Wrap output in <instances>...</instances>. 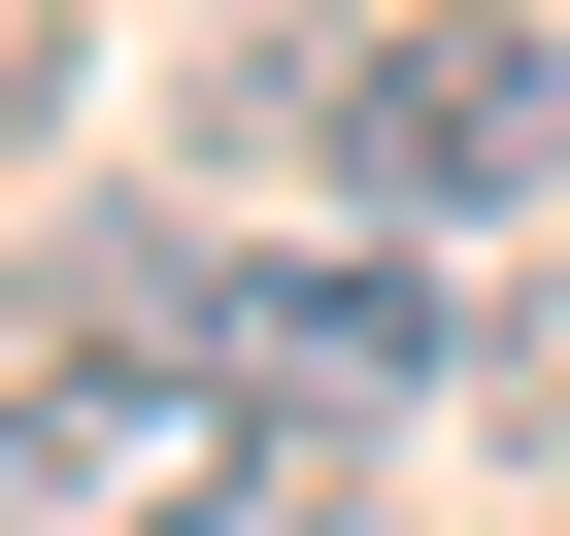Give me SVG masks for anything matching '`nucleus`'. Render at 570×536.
<instances>
[{
	"label": "nucleus",
	"instance_id": "obj_1",
	"mask_svg": "<svg viewBox=\"0 0 570 536\" xmlns=\"http://www.w3.org/2000/svg\"><path fill=\"white\" fill-rule=\"evenodd\" d=\"M0 536H268L235 336H0Z\"/></svg>",
	"mask_w": 570,
	"mask_h": 536
},
{
	"label": "nucleus",
	"instance_id": "obj_2",
	"mask_svg": "<svg viewBox=\"0 0 570 536\" xmlns=\"http://www.w3.org/2000/svg\"><path fill=\"white\" fill-rule=\"evenodd\" d=\"M370 235H570V34H503V0H436V34H370V135H336Z\"/></svg>",
	"mask_w": 570,
	"mask_h": 536
},
{
	"label": "nucleus",
	"instance_id": "obj_3",
	"mask_svg": "<svg viewBox=\"0 0 570 536\" xmlns=\"http://www.w3.org/2000/svg\"><path fill=\"white\" fill-rule=\"evenodd\" d=\"M202 336L268 369V436H370V403H436V369H503V336L436 302V235H268V268H202Z\"/></svg>",
	"mask_w": 570,
	"mask_h": 536
},
{
	"label": "nucleus",
	"instance_id": "obj_4",
	"mask_svg": "<svg viewBox=\"0 0 570 536\" xmlns=\"http://www.w3.org/2000/svg\"><path fill=\"white\" fill-rule=\"evenodd\" d=\"M35 135H68V34H0V168H35Z\"/></svg>",
	"mask_w": 570,
	"mask_h": 536
},
{
	"label": "nucleus",
	"instance_id": "obj_5",
	"mask_svg": "<svg viewBox=\"0 0 570 536\" xmlns=\"http://www.w3.org/2000/svg\"><path fill=\"white\" fill-rule=\"evenodd\" d=\"M0 34H68V0H0Z\"/></svg>",
	"mask_w": 570,
	"mask_h": 536
}]
</instances>
